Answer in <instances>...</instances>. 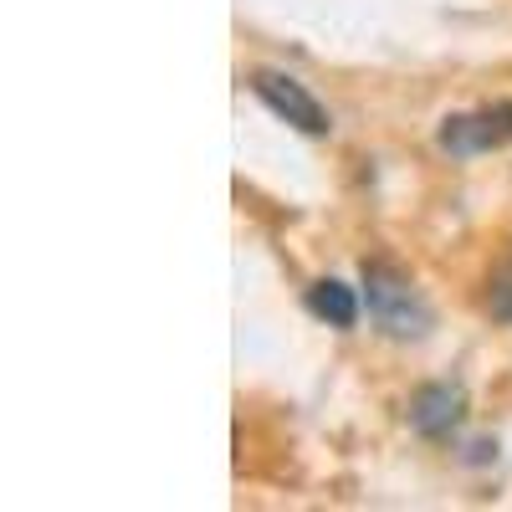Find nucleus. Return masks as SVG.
<instances>
[{
  "instance_id": "39448f33",
  "label": "nucleus",
  "mask_w": 512,
  "mask_h": 512,
  "mask_svg": "<svg viewBox=\"0 0 512 512\" xmlns=\"http://www.w3.org/2000/svg\"><path fill=\"white\" fill-rule=\"evenodd\" d=\"M308 313L328 328H354L359 323V292L338 277H323L308 287Z\"/></svg>"
},
{
  "instance_id": "f257e3e1",
  "label": "nucleus",
  "mask_w": 512,
  "mask_h": 512,
  "mask_svg": "<svg viewBox=\"0 0 512 512\" xmlns=\"http://www.w3.org/2000/svg\"><path fill=\"white\" fill-rule=\"evenodd\" d=\"M364 303H369V318L390 338H425V328H431L425 297L415 292L410 272L395 267L390 256H369L364 262Z\"/></svg>"
},
{
  "instance_id": "423d86ee",
  "label": "nucleus",
  "mask_w": 512,
  "mask_h": 512,
  "mask_svg": "<svg viewBox=\"0 0 512 512\" xmlns=\"http://www.w3.org/2000/svg\"><path fill=\"white\" fill-rule=\"evenodd\" d=\"M487 313L512 328V262H507V267L492 277V287H487Z\"/></svg>"
},
{
  "instance_id": "7ed1b4c3",
  "label": "nucleus",
  "mask_w": 512,
  "mask_h": 512,
  "mask_svg": "<svg viewBox=\"0 0 512 512\" xmlns=\"http://www.w3.org/2000/svg\"><path fill=\"white\" fill-rule=\"evenodd\" d=\"M251 93L256 98H262L277 118H287L292 128H297V134H313V139H323L328 134V108L303 88V82H297V77H287V72H256L251 77Z\"/></svg>"
},
{
  "instance_id": "20e7f679",
  "label": "nucleus",
  "mask_w": 512,
  "mask_h": 512,
  "mask_svg": "<svg viewBox=\"0 0 512 512\" xmlns=\"http://www.w3.org/2000/svg\"><path fill=\"white\" fill-rule=\"evenodd\" d=\"M466 415V390L461 384H420L410 400V425L425 441H451Z\"/></svg>"
},
{
  "instance_id": "f03ea898",
  "label": "nucleus",
  "mask_w": 512,
  "mask_h": 512,
  "mask_svg": "<svg viewBox=\"0 0 512 512\" xmlns=\"http://www.w3.org/2000/svg\"><path fill=\"white\" fill-rule=\"evenodd\" d=\"M436 144H441L451 159H477V154L507 149V144H512V98H507V103L472 108V113H451V118H441Z\"/></svg>"
}]
</instances>
